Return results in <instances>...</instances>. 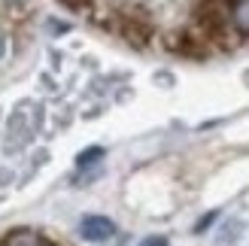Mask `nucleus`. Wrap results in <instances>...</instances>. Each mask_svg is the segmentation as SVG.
Instances as JSON below:
<instances>
[{
  "label": "nucleus",
  "instance_id": "423d86ee",
  "mask_svg": "<svg viewBox=\"0 0 249 246\" xmlns=\"http://www.w3.org/2000/svg\"><path fill=\"white\" fill-rule=\"evenodd\" d=\"M140 246H167V240H164V237H146Z\"/></svg>",
  "mask_w": 249,
  "mask_h": 246
},
{
  "label": "nucleus",
  "instance_id": "f03ea898",
  "mask_svg": "<svg viewBox=\"0 0 249 246\" xmlns=\"http://www.w3.org/2000/svg\"><path fill=\"white\" fill-rule=\"evenodd\" d=\"M122 34L128 36V43H134V46H143L146 40H149V24L146 21H137V18H124L122 21Z\"/></svg>",
  "mask_w": 249,
  "mask_h": 246
},
{
  "label": "nucleus",
  "instance_id": "6e6552de",
  "mask_svg": "<svg viewBox=\"0 0 249 246\" xmlns=\"http://www.w3.org/2000/svg\"><path fill=\"white\" fill-rule=\"evenodd\" d=\"M3 55H6V34L0 31V58H3Z\"/></svg>",
  "mask_w": 249,
  "mask_h": 246
},
{
  "label": "nucleus",
  "instance_id": "0eeeda50",
  "mask_svg": "<svg viewBox=\"0 0 249 246\" xmlns=\"http://www.w3.org/2000/svg\"><path fill=\"white\" fill-rule=\"evenodd\" d=\"M213 219H216V213H210V216H204V219H201V222H197V225H195V231H204V228H207L210 222H213Z\"/></svg>",
  "mask_w": 249,
  "mask_h": 246
},
{
  "label": "nucleus",
  "instance_id": "f257e3e1",
  "mask_svg": "<svg viewBox=\"0 0 249 246\" xmlns=\"http://www.w3.org/2000/svg\"><path fill=\"white\" fill-rule=\"evenodd\" d=\"M79 231H82V237L91 240V243H107L116 234V225H113V219H107V216H85Z\"/></svg>",
  "mask_w": 249,
  "mask_h": 246
},
{
  "label": "nucleus",
  "instance_id": "20e7f679",
  "mask_svg": "<svg viewBox=\"0 0 249 246\" xmlns=\"http://www.w3.org/2000/svg\"><path fill=\"white\" fill-rule=\"evenodd\" d=\"M231 21L240 34L249 36V0H234L231 3Z\"/></svg>",
  "mask_w": 249,
  "mask_h": 246
},
{
  "label": "nucleus",
  "instance_id": "39448f33",
  "mask_svg": "<svg viewBox=\"0 0 249 246\" xmlns=\"http://www.w3.org/2000/svg\"><path fill=\"white\" fill-rule=\"evenodd\" d=\"M97 158H104V149H101V146H91V149H85V152L79 155V167H89V164H94Z\"/></svg>",
  "mask_w": 249,
  "mask_h": 246
},
{
  "label": "nucleus",
  "instance_id": "7ed1b4c3",
  "mask_svg": "<svg viewBox=\"0 0 249 246\" xmlns=\"http://www.w3.org/2000/svg\"><path fill=\"white\" fill-rule=\"evenodd\" d=\"M3 246H55V243L46 240L43 234H34V231H12L3 240Z\"/></svg>",
  "mask_w": 249,
  "mask_h": 246
}]
</instances>
